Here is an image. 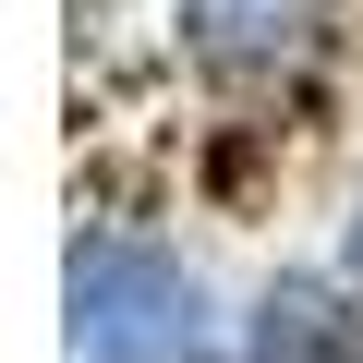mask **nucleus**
<instances>
[{
	"mask_svg": "<svg viewBox=\"0 0 363 363\" xmlns=\"http://www.w3.org/2000/svg\"><path fill=\"white\" fill-rule=\"evenodd\" d=\"M61 327H73V363H218V303H206V279L182 267L169 242H133V230L73 242V267H61Z\"/></svg>",
	"mask_w": 363,
	"mask_h": 363,
	"instance_id": "1",
	"label": "nucleus"
},
{
	"mask_svg": "<svg viewBox=\"0 0 363 363\" xmlns=\"http://www.w3.org/2000/svg\"><path fill=\"white\" fill-rule=\"evenodd\" d=\"M182 49L218 85H279L327 49V0H182Z\"/></svg>",
	"mask_w": 363,
	"mask_h": 363,
	"instance_id": "2",
	"label": "nucleus"
},
{
	"mask_svg": "<svg viewBox=\"0 0 363 363\" xmlns=\"http://www.w3.org/2000/svg\"><path fill=\"white\" fill-rule=\"evenodd\" d=\"M230 363H363V315L327 279H267V303L242 315Z\"/></svg>",
	"mask_w": 363,
	"mask_h": 363,
	"instance_id": "3",
	"label": "nucleus"
},
{
	"mask_svg": "<svg viewBox=\"0 0 363 363\" xmlns=\"http://www.w3.org/2000/svg\"><path fill=\"white\" fill-rule=\"evenodd\" d=\"M339 267H351V291H363V206H351V230H339Z\"/></svg>",
	"mask_w": 363,
	"mask_h": 363,
	"instance_id": "4",
	"label": "nucleus"
}]
</instances>
